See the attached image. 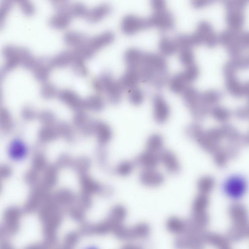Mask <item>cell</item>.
Returning a JSON list of instances; mask_svg holds the SVG:
<instances>
[{"label": "cell", "instance_id": "cell-1", "mask_svg": "<svg viewBox=\"0 0 249 249\" xmlns=\"http://www.w3.org/2000/svg\"><path fill=\"white\" fill-rule=\"evenodd\" d=\"M137 70L141 82L151 84L157 89L162 88L168 82L167 62L160 54L144 52Z\"/></svg>", "mask_w": 249, "mask_h": 249}, {"label": "cell", "instance_id": "cell-2", "mask_svg": "<svg viewBox=\"0 0 249 249\" xmlns=\"http://www.w3.org/2000/svg\"><path fill=\"white\" fill-rule=\"evenodd\" d=\"M191 35L195 46L204 44L208 47L213 48L218 43V36L213 31L211 24L207 20L199 21L196 30Z\"/></svg>", "mask_w": 249, "mask_h": 249}, {"label": "cell", "instance_id": "cell-3", "mask_svg": "<svg viewBox=\"0 0 249 249\" xmlns=\"http://www.w3.org/2000/svg\"><path fill=\"white\" fill-rule=\"evenodd\" d=\"M147 18L150 27H156L161 31H171L175 26L173 15L167 8L153 12Z\"/></svg>", "mask_w": 249, "mask_h": 249}, {"label": "cell", "instance_id": "cell-4", "mask_svg": "<svg viewBox=\"0 0 249 249\" xmlns=\"http://www.w3.org/2000/svg\"><path fill=\"white\" fill-rule=\"evenodd\" d=\"M149 27L150 26L147 18L132 14L125 16L120 24L121 31L126 35H133Z\"/></svg>", "mask_w": 249, "mask_h": 249}, {"label": "cell", "instance_id": "cell-5", "mask_svg": "<svg viewBox=\"0 0 249 249\" xmlns=\"http://www.w3.org/2000/svg\"><path fill=\"white\" fill-rule=\"evenodd\" d=\"M152 104L155 121L159 124L166 123L170 117L171 110L163 96L158 93L155 94L152 98Z\"/></svg>", "mask_w": 249, "mask_h": 249}, {"label": "cell", "instance_id": "cell-6", "mask_svg": "<svg viewBox=\"0 0 249 249\" xmlns=\"http://www.w3.org/2000/svg\"><path fill=\"white\" fill-rule=\"evenodd\" d=\"M245 180L240 177H232L225 182L224 191L231 198L238 199L244 195L246 189Z\"/></svg>", "mask_w": 249, "mask_h": 249}, {"label": "cell", "instance_id": "cell-7", "mask_svg": "<svg viewBox=\"0 0 249 249\" xmlns=\"http://www.w3.org/2000/svg\"><path fill=\"white\" fill-rule=\"evenodd\" d=\"M51 58L42 56L36 59V63L32 70L34 78L38 81L42 83L47 81L53 66Z\"/></svg>", "mask_w": 249, "mask_h": 249}, {"label": "cell", "instance_id": "cell-8", "mask_svg": "<svg viewBox=\"0 0 249 249\" xmlns=\"http://www.w3.org/2000/svg\"><path fill=\"white\" fill-rule=\"evenodd\" d=\"M160 161L170 174L177 175L181 170L180 162L176 154L168 149H163L159 153Z\"/></svg>", "mask_w": 249, "mask_h": 249}, {"label": "cell", "instance_id": "cell-9", "mask_svg": "<svg viewBox=\"0 0 249 249\" xmlns=\"http://www.w3.org/2000/svg\"><path fill=\"white\" fill-rule=\"evenodd\" d=\"M139 179L145 186L156 187L163 184L165 177L161 172L156 169H143L139 174Z\"/></svg>", "mask_w": 249, "mask_h": 249}, {"label": "cell", "instance_id": "cell-10", "mask_svg": "<svg viewBox=\"0 0 249 249\" xmlns=\"http://www.w3.org/2000/svg\"><path fill=\"white\" fill-rule=\"evenodd\" d=\"M160 162L159 154L147 150L140 154L134 161L135 166L142 170L156 169Z\"/></svg>", "mask_w": 249, "mask_h": 249}, {"label": "cell", "instance_id": "cell-11", "mask_svg": "<svg viewBox=\"0 0 249 249\" xmlns=\"http://www.w3.org/2000/svg\"><path fill=\"white\" fill-rule=\"evenodd\" d=\"M57 96L61 101L74 110H79L84 107L83 100L72 89H61L58 91Z\"/></svg>", "mask_w": 249, "mask_h": 249}, {"label": "cell", "instance_id": "cell-12", "mask_svg": "<svg viewBox=\"0 0 249 249\" xmlns=\"http://www.w3.org/2000/svg\"><path fill=\"white\" fill-rule=\"evenodd\" d=\"M123 90L118 80L113 78L105 85L103 92L106 93L107 100L110 104L117 105L122 100Z\"/></svg>", "mask_w": 249, "mask_h": 249}, {"label": "cell", "instance_id": "cell-13", "mask_svg": "<svg viewBox=\"0 0 249 249\" xmlns=\"http://www.w3.org/2000/svg\"><path fill=\"white\" fill-rule=\"evenodd\" d=\"M112 11V8L110 4H100L89 10L85 18L90 23H96L109 15Z\"/></svg>", "mask_w": 249, "mask_h": 249}, {"label": "cell", "instance_id": "cell-14", "mask_svg": "<svg viewBox=\"0 0 249 249\" xmlns=\"http://www.w3.org/2000/svg\"><path fill=\"white\" fill-rule=\"evenodd\" d=\"M115 39V34L111 31H106L89 38L88 44L95 52L111 43Z\"/></svg>", "mask_w": 249, "mask_h": 249}, {"label": "cell", "instance_id": "cell-15", "mask_svg": "<svg viewBox=\"0 0 249 249\" xmlns=\"http://www.w3.org/2000/svg\"><path fill=\"white\" fill-rule=\"evenodd\" d=\"M118 82L124 90H129L137 87L139 83L141 82L138 71L136 69L127 68L118 80Z\"/></svg>", "mask_w": 249, "mask_h": 249}, {"label": "cell", "instance_id": "cell-16", "mask_svg": "<svg viewBox=\"0 0 249 249\" xmlns=\"http://www.w3.org/2000/svg\"><path fill=\"white\" fill-rule=\"evenodd\" d=\"M144 52L136 48H130L124 53V59L127 68L137 70L139 67Z\"/></svg>", "mask_w": 249, "mask_h": 249}, {"label": "cell", "instance_id": "cell-17", "mask_svg": "<svg viewBox=\"0 0 249 249\" xmlns=\"http://www.w3.org/2000/svg\"><path fill=\"white\" fill-rule=\"evenodd\" d=\"M200 93L196 88L190 85L181 93L183 102L190 111L200 103Z\"/></svg>", "mask_w": 249, "mask_h": 249}, {"label": "cell", "instance_id": "cell-18", "mask_svg": "<svg viewBox=\"0 0 249 249\" xmlns=\"http://www.w3.org/2000/svg\"><path fill=\"white\" fill-rule=\"evenodd\" d=\"M63 39L67 45L75 48L87 43L89 38L83 33L76 31H68L64 34Z\"/></svg>", "mask_w": 249, "mask_h": 249}, {"label": "cell", "instance_id": "cell-19", "mask_svg": "<svg viewBox=\"0 0 249 249\" xmlns=\"http://www.w3.org/2000/svg\"><path fill=\"white\" fill-rule=\"evenodd\" d=\"M225 21L229 28L241 30L245 21L244 13L243 11L239 10L227 11Z\"/></svg>", "mask_w": 249, "mask_h": 249}, {"label": "cell", "instance_id": "cell-20", "mask_svg": "<svg viewBox=\"0 0 249 249\" xmlns=\"http://www.w3.org/2000/svg\"><path fill=\"white\" fill-rule=\"evenodd\" d=\"M18 56L20 66L26 70H33L36 63V59L28 48L18 46Z\"/></svg>", "mask_w": 249, "mask_h": 249}, {"label": "cell", "instance_id": "cell-21", "mask_svg": "<svg viewBox=\"0 0 249 249\" xmlns=\"http://www.w3.org/2000/svg\"><path fill=\"white\" fill-rule=\"evenodd\" d=\"M71 16L69 13H56L48 19L49 25L52 28L62 30L70 24Z\"/></svg>", "mask_w": 249, "mask_h": 249}, {"label": "cell", "instance_id": "cell-22", "mask_svg": "<svg viewBox=\"0 0 249 249\" xmlns=\"http://www.w3.org/2000/svg\"><path fill=\"white\" fill-rule=\"evenodd\" d=\"M95 131L99 142L102 144L107 143L112 137V131L106 123L98 122L95 124Z\"/></svg>", "mask_w": 249, "mask_h": 249}, {"label": "cell", "instance_id": "cell-23", "mask_svg": "<svg viewBox=\"0 0 249 249\" xmlns=\"http://www.w3.org/2000/svg\"><path fill=\"white\" fill-rule=\"evenodd\" d=\"M159 49L160 54L164 57L172 55L178 51L174 39L166 36L160 38L159 42Z\"/></svg>", "mask_w": 249, "mask_h": 249}, {"label": "cell", "instance_id": "cell-24", "mask_svg": "<svg viewBox=\"0 0 249 249\" xmlns=\"http://www.w3.org/2000/svg\"><path fill=\"white\" fill-rule=\"evenodd\" d=\"M241 31V30H235L229 28L224 29L218 35V42L226 48L232 43L238 41V37Z\"/></svg>", "mask_w": 249, "mask_h": 249}, {"label": "cell", "instance_id": "cell-25", "mask_svg": "<svg viewBox=\"0 0 249 249\" xmlns=\"http://www.w3.org/2000/svg\"><path fill=\"white\" fill-rule=\"evenodd\" d=\"M225 87L227 91L234 97H240L243 95V84L236 76L225 78Z\"/></svg>", "mask_w": 249, "mask_h": 249}, {"label": "cell", "instance_id": "cell-26", "mask_svg": "<svg viewBox=\"0 0 249 249\" xmlns=\"http://www.w3.org/2000/svg\"><path fill=\"white\" fill-rule=\"evenodd\" d=\"M170 90L174 93H182L190 85L187 83L181 72L178 73L168 81Z\"/></svg>", "mask_w": 249, "mask_h": 249}, {"label": "cell", "instance_id": "cell-27", "mask_svg": "<svg viewBox=\"0 0 249 249\" xmlns=\"http://www.w3.org/2000/svg\"><path fill=\"white\" fill-rule=\"evenodd\" d=\"M73 58L72 53L68 50L60 52L51 58L53 67L63 68L71 64Z\"/></svg>", "mask_w": 249, "mask_h": 249}, {"label": "cell", "instance_id": "cell-28", "mask_svg": "<svg viewBox=\"0 0 249 249\" xmlns=\"http://www.w3.org/2000/svg\"><path fill=\"white\" fill-rule=\"evenodd\" d=\"M222 97V93L219 90L210 89L200 93V101L204 105L210 107L217 104Z\"/></svg>", "mask_w": 249, "mask_h": 249}, {"label": "cell", "instance_id": "cell-29", "mask_svg": "<svg viewBox=\"0 0 249 249\" xmlns=\"http://www.w3.org/2000/svg\"><path fill=\"white\" fill-rule=\"evenodd\" d=\"M164 139L162 135L156 133L150 135L146 142V150L159 154L163 149Z\"/></svg>", "mask_w": 249, "mask_h": 249}, {"label": "cell", "instance_id": "cell-30", "mask_svg": "<svg viewBox=\"0 0 249 249\" xmlns=\"http://www.w3.org/2000/svg\"><path fill=\"white\" fill-rule=\"evenodd\" d=\"M84 107L93 111H100L105 106L104 99L99 95H91L83 100Z\"/></svg>", "mask_w": 249, "mask_h": 249}, {"label": "cell", "instance_id": "cell-31", "mask_svg": "<svg viewBox=\"0 0 249 249\" xmlns=\"http://www.w3.org/2000/svg\"><path fill=\"white\" fill-rule=\"evenodd\" d=\"M73 58L71 63L73 73L79 76L85 77L88 75V71L84 63V60L73 54Z\"/></svg>", "mask_w": 249, "mask_h": 249}, {"label": "cell", "instance_id": "cell-32", "mask_svg": "<svg viewBox=\"0 0 249 249\" xmlns=\"http://www.w3.org/2000/svg\"><path fill=\"white\" fill-rule=\"evenodd\" d=\"M135 165L134 161L125 160L121 161L115 168V172L121 177L129 175L133 171Z\"/></svg>", "mask_w": 249, "mask_h": 249}, {"label": "cell", "instance_id": "cell-33", "mask_svg": "<svg viewBox=\"0 0 249 249\" xmlns=\"http://www.w3.org/2000/svg\"><path fill=\"white\" fill-rule=\"evenodd\" d=\"M58 91L55 86L49 82L43 83L40 88V94L45 99H50L57 95Z\"/></svg>", "mask_w": 249, "mask_h": 249}, {"label": "cell", "instance_id": "cell-34", "mask_svg": "<svg viewBox=\"0 0 249 249\" xmlns=\"http://www.w3.org/2000/svg\"><path fill=\"white\" fill-rule=\"evenodd\" d=\"M143 91L138 87H136L128 91V98L130 103L134 106L141 105L144 99Z\"/></svg>", "mask_w": 249, "mask_h": 249}, {"label": "cell", "instance_id": "cell-35", "mask_svg": "<svg viewBox=\"0 0 249 249\" xmlns=\"http://www.w3.org/2000/svg\"><path fill=\"white\" fill-rule=\"evenodd\" d=\"M181 72L187 83L190 85L197 78L199 74V70L197 65L194 63L185 67V69Z\"/></svg>", "mask_w": 249, "mask_h": 249}, {"label": "cell", "instance_id": "cell-36", "mask_svg": "<svg viewBox=\"0 0 249 249\" xmlns=\"http://www.w3.org/2000/svg\"><path fill=\"white\" fill-rule=\"evenodd\" d=\"M72 52L73 54L84 60L91 58L95 53V52L88 44V42L79 47L75 48Z\"/></svg>", "mask_w": 249, "mask_h": 249}, {"label": "cell", "instance_id": "cell-37", "mask_svg": "<svg viewBox=\"0 0 249 249\" xmlns=\"http://www.w3.org/2000/svg\"><path fill=\"white\" fill-rule=\"evenodd\" d=\"M88 11L89 9L85 4L75 2L71 4L69 14L71 17L85 18Z\"/></svg>", "mask_w": 249, "mask_h": 249}, {"label": "cell", "instance_id": "cell-38", "mask_svg": "<svg viewBox=\"0 0 249 249\" xmlns=\"http://www.w3.org/2000/svg\"><path fill=\"white\" fill-rule=\"evenodd\" d=\"M174 39L179 51L194 47L190 34H178Z\"/></svg>", "mask_w": 249, "mask_h": 249}, {"label": "cell", "instance_id": "cell-39", "mask_svg": "<svg viewBox=\"0 0 249 249\" xmlns=\"http://www.w3.org/2000/svg\"><path fill=\"white\" fill-rule=\"evenodd\" d=\"M214 185L213 178L209 176H204L199 178L197 183L198 190L201 194H206L211 191Z\"/></svg>", "mask_w": 249, "mask_h": 249}, {"label": "cell", "instance_id": "cell-40", "mask_svg": "<svg viewBox=\"0 0 249 249\" xmlns=\"http://www.w3.org/2000/svg\"><path fill=\"white\" fill-rule=\"evenodd\" d=\"M179 60L181 64L186 67L195 63V55L192 49H185L179 51Z\"/></svg>", "mask_w": 249, "mask_h": 249}, {"label": "cell", "instance_id": "cell-41", "mask_svg": "<svg viewBox=\"0 0 249 249\" xmlns=\"http://www.w3.org/2000/svg\"><path fill=\"white\" fill-rule=\"evenodd\" d=\"M210 113L214 118L220 121H226L230 116V112L227 108L218 105L213 106Z\"/></svg>", "mask_w": 249, "mask_h": 249}, {"label": "cell", "instance_id": "cell-42", "mask_svg": "<svg viewBox=\"0 0 249 249\" xmlns=\"http://www.w3.org/2000/svg\"><path fill=\"white\" fill-rule=\"evenodd\" d=\"M227 11L232 10L243 11L246 6L247 2L243 0H227L223 2Z\"/></svg>", "mask_w": 249, "mask_h": 249}, {"label": "cell", "instance_id": "cell-43", "mask_svg": "<svg viewBox=\"0 0 249 249\" xmlns=\"http://www.w3.org/2000/svg\"><path fill=\"white\" fill-rule=\"evenodd\" d=\"M18 2L22 14L27 17L33 16L35 12V7L33 3L28 0H20Z\"/></svg>", "mask_w": 249, "mask_h": 249}, {"label": "cell", "instance_id": "cell-44", "mask_svg": "<svg viewBox=\"0 0 249 249\" xmlns=\"http://www.w3.org/2000/svg\"><path fill=\"white\" fill-rule=\"evenodd\" d=\"M51 2L56 13H65L69 14V10L71 3L69 1L65 0H55L52 1Z\"/></svg>", "mask_w": 249, "mask_h": 249}, {"label": "cell", "instance_id": "cell-45", "mask_svg": "<svg viewBox=\"0 0 249 249\" xmlns=\"http://www.w3.org/2000/svg\"><path fill=\"white\" fill-rule=\"evenodd\" d=\"M13 6V1L10 0H3L0 4V26L2 28L8 13Z\"/></svg>", "mask_w": 249, "mask_h": 249}, {"label": "cell", "instance_id": "cell-46", "mask_svg": "<svg viewBox=\"0 0 249 249\" xmlns=\"http://www.w3.org/2000/svg\"><path fill=\"white\" fill-rule=\"evenodd\" d=\"M228 54L231 58H235L243 54L244 49L238 42H235L226 48Z\"/></svg>", "mask_w": 249, "mask_h": 249}, {"label": "cell", "instance_id": "cell-47", "mask_svg": "<svg viewBox=\"0 0 249 249\" xmlns=\"http://www.w3.org/2000/svg\"><path fill=\"white\" fill-rule=\"evenodd\" d=\"M237 68L232 59L225 63L222 68V72L225 78L235 76Z\"/></svg>", "mask_w": 249, "mask_h": 249}, {"label": "cell", "instance_id": "cell-48", "mask_svg": "<svg viewBox=\"0 0 249 249\" xmlns=\"http://www.w3.org/2000/svg\"><path fill=\"white\" fill-rule=\"evenodd\" d=\"M234 62L237 69H247L249 68V56L241 54L235 58H231Z\"/></svg>", "mask_w": 249, "mask_h": 249}, {"label": "cell", "instance_id": "cell-49", "mask_svg": "<svg viewBox=\"0 0 249 249\" xmlns=\"http://www.w3.org/2000/svg\"><path fill=\"white\" fill-rule=\"evenodd\" d=\"M238 41L244 49L249 48V31H241Z\"/></svg>", "mask_w": 249, "mask_h": 249}, {"label": "cell", "instance_id": "cell-50", "mask_svg": "<svg viewBox=\"0 0 249 249\" xmlns=\"http://www.w3.org/2000/svg\"><path fill=\"white\" fill-rule=\"evenodd\" d=\"M153 12L158 11L167 8L165 1L160 0H154L151 2Z\"/></svg>", "mask_w": 249, "mask_h": 249}, {"label": "cell", "instance_id": "cell-51", "mask_svg": "<svg viewBox=\"0 0 249 249\" xmlns=\"http://www.w3.org/2000/svg\"><path fill=\"white\" fill-rule=\"evenodd\" d=\"M21 114L24 118L28 119L33 118L35 116L36 113L32 107L25 106L22 109Z\"/></svg>", "mask_w": 249, "mask_h": 249}, {"label": "cell", "instance_id": "cell-52", "mask_svg": "<svg viewBox=\"0 0 249 249\" xmlns=\"http://www.w3.org/2000/svg\"><path fill=\"white\" fill-rule=\"evenodd\" d=\"M211 0H194L191 2L192 6L195 8H201L211 3Z\"/></svg>", "mask_w": 249, "mask_h": 249}, {"label": "cell", "instance_id": "cell-53", "mask_svg": "<svg viewBox=\"0 0 249 249\" xmlns=\"http://www.w3.org/2000/svg\"><path fill=\"white\" fill-rule=\"evenodd\" d=\"M243 95L247 96L249 99V80H247L243 84Z\"/></svg>", "mask_w": 249, "mask_h": 249}]
</instances>
